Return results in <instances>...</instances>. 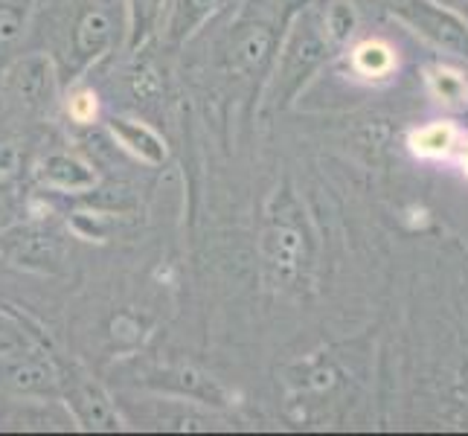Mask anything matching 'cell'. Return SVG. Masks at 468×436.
Wrapping results in <instances>:
<instances>
[{
	"instance_id": "cell-18",
	"label": "cell",
	"mask_w": 468,
	"mask_h": 436,
	"mask_svg": "<svg viewBox=\"0 0 468 436\" xmlns=\"http://www.w3.org/2000/svg\"><path fill=\"white\" fill-rule=\"evenodd\" d=\"M355 27V15L346 4H335L326 15V29L335 41H344Z\"/></svg>"
},
{
	"instance_id": "cell-6",
	"label": "cell",
	"mask_w": 468,
	"mask_h": 436,
	"mask_svg": "<svg viewBox=\"0 0 468 436\" xmlns=\"http://www.w3.org/2000/svg\"><path fill=\"white\" fill-rule=\"evenodd\" d=\"M114 44V18L105 6H88L73 27V56L79 68L100 61Z\"/></svg>"
},
{
	"instance_id": "cell-16",
	"label": "cell",
	"mask_w": 468,
	"mask_h": 436,
	"mask_svg": "<svg viewBox=\"0 0 468 436\" xmlns=\"http://www.w3.org/2000/svg\"><path fill=\"white\" fill-rule=\"evenodd\" d=\"M41 337L27 326V320L15 312L0 309V355H15V352H29L38 349Z\"/></svg>"
},
{
	"instance_id": "cell-5",
	"label": "cell",
	"mask_w": 468,
	"mask_h": 436,
	"mask_svg": "<svg viewBox=\"0 0 468 436\" xmlns=\"http://www.w3.org/2000/svg\"><path fill=\"white\" fill-rule=\"evenodd\" d=\"M68 408L73 410L76 422L88 431H122L125 422L111 405V399L93 381H73L68 390Z\"/></svg>"
},
{
	"instance_id": "cell-8",
	"label": "cell",
	"mask_w": 468,
	"mask_h": 436,
	"mask_svg": "<svg viewBox=\"0 0 468 436\" xmlns=\"http://www.w3.org/2000/svg\"><path fill=\"white\" fill-rule=\"evenodd\" d=\"M108 134L114 137V143L122 152L137 157L146 166H164L169 157V145L160 137L152 125L132 120V117H114L108 122Z\"/></svg>"
},
{
	"instance_id": "cell-14",
	"label": "cell",
	"mask_w": 468,
	"mask_h": 436,
	"mask_svg": "<svg viewBox=\"0 0 468 436\" xmlns=\"http://www.w3.org/2000/svg\"><path fill=\"white\" fill-rule=\"evenodd\" d=\"M300 233L288 224L273 221L265 230V256L280 273H292L300 262Z\"/></svg>"
},
{
	"instance_id": "cell-12",
	"label": "cell",
	"mask_w": 468,
	"mask_h": 436,
	"mask_svg": "<svg viewBox=\"0 0 468 436\" xmlns=\"http://www.w3.org/2000/svg\"><path fill=\"white\" fill-rule=\"evenodd\" d=\"M166 0H125V15H128V50L137 53L143 50L164 24Z\"/></svg>"
},
{
	"instance_id": "cell-11",
	"label": "cell",
	"mask_w": 468,
	"mask_h": 436,
	"mask_svg": "<svg viewBox=\"0 0 468 436\" xmlns=\"http://www.w3.org/2000/svg\"><path fill=\"white\" fill-rule=\"evenodd\" d=\"M460 140H463V134H460L457 122L433 120L422 128H416V132H410L408 145H410V152L422 160H448L457 152Z\"/></svg>"
},
{
	"instance_id": "cell-19",
	"label": "cell",
	"mask_w": 468,
	"mask_h": 436,
	"mask_svg": "<svg viewBox=\"0 0 468 436\" xmlns=\"http://www.w3.org/2000/svg\"><path fill=\"white\" fill-rule=\"evenodd\" d=\"M21 12L12 6H0V44H9L21 36Z\"/></svg>"
},
{
	"instance_id": "cell-1",
	"label": "cell",
	"mask_w": 468,
	"mask_h": 436,
	"mask_svg": "<svg viewBox=\"0 0 468 436\" xmlns=\"http://www.w3.org/2000/svg\"><path fill=\"white\" fill-rule=\"evenodd\" d=\"M326 47L317 38V32L309 27H294L288 32L285 44L280 47L277 58V79H273V100H292L309 73L320 64Z\"/></svg>"
},
{
	"instance_id": "cell-17",
	"label": "cell",
	"mask_w": 468,
	"mask_h": 436,
	"mask_svg": "<svg viewBox=\"0 0 468 436\" xmlns=\"http://www.w3.org/2000/svg\"><path fill=\"white\" fill-rule=\"evenodd\" d=\"M68 111L76 122H93L96 114H100V102H96V93L88 88H79L76 93H70Z\"/></svg>"
},
{
	"instance_id": "cell-3",
	"label": "cell",
	"mask_w": 468,
	"mask_h": 436,
	"mask_svg": "<svg viewBox=\"0 0 468 436\" xmlns=\"http://www.w3.org/2000/svg\"><path fill=\"white\" fill-rule=\"evenodd\" d=\"M0 390L18 396H56L61 390V376L36 349L0 355Z\"/></svg>"
},
{
	"instance_id": "cell-13",
	"label": "cell",
	"mask_w": 468,
	"mask_h": 436,
	"mask_svg": "<svg viewBox=\"0 0 468 436\" xmlns=\"http://www.w3.org/2000/svg\"><path fill=\"white\" fill-rule=\"evenodd\" d=\"M352 70L361 79H369V82H381V79H390L399 68V56L387 41L381 38H369L361 41L349 56Z\"/></svg>"
},
{
	"instance_id": "cell-7",
	"label": "cell",
	"mask_w": 468,
	"mask_h": 436,
	"mask_svg": "<svg viewBox=\"0 0 468 436\" xmlns=\"http://www.w3.org/2000/svg\"><path fill=\"white\" fill-rule=\"evenodd\" d=\"M271 53H273V32L265 24L236 27L228 44V68L239 76L262 73Z\"/></svg>"
},
{
	"instance_id": "cell-2",
	"label": "cell",
	"mask_w": 468,
	"mask_h": 436,
	"mask_svg": "<svg viewBox=\"0 0 468 436\" xmlns=\"http://www.w3.org/2000/svg\"><path fill=\"white\" fill-rule=\"evenodd\" d=\"M6 90L12 100H18L24 111L29 114H44L53 108L58 79H56V64L50 56L32 53L24 56L6 70Z\"/></svg>"
},
{
	"instance_id": "cell-20",
	"label": "cell",
	"mask_w": 468,
	"mask_h": 436,
	"mask_svg": "<svg viewBox=\"0 0 468 436\" xmlns=\"http://www.w3.org/2000/svg\"><path fill=\"white\" fill-rule=\"evenodd\" d=\"M460 169H463V175L468 177V140H460Z\"/></svg>"
},
{
	"instance_id": "cell-4",
	"label": "cell",
	"mask_w": 468,
	"mask_h": 436,
	"mask_svg": "<svg viewBox=\"0 0 468 436\" xmlns=\"http://www.w3.org/2000/svg\"><path fill=\"white\" fill-rule=\"evenodd\" d=\"M149 384L157 387V390L175 393L177 399H192L207 408L230 405L228 390H224L209 373H204V369L192 367V364H169L164 369H154L149 376Z\"/></svg>"
},
{
	"instance_id": "cell-15",
	"label": "cell",
	"mask_w": 468,
	"mask_h": 436,
	"mask_svg": "<svg viewBox=\"0 0 468 436\" xmlns=\"http://www.w3.org/2000/svg\"><path fill=\"white\" fill-rule=\"evenodd\" d=\"M428 90L442 105L468 102V79L454 68H442V64L428 70Z\"/></svg>"
},
{
	"instance_id": "cell-10",
	"label": "cell",
	"mask_w": 468,
	"mask_h": 436,
	"mask_svg": "<svg viewBox=\"0 0 468 436\" xmlns=\"http://www.w3.org/2000/svg\"><path fill=\"white\" fill-rule=\"evenodd\" d=\"M38 177L47 186L61 189V192H90L96 186L93 166L85 164L82 157L68 154V152L47 154L38 169Z\"/></svg>"
},
{
	"instance_id": "cell-9",
	"label": "cell",
	"mask_w": 468,
	"mask_h": 436,
	"mask_svg": "<svg viewBox=\"0 0 468 436\" xmlns=\"http://www.w3.org/2000/svg\"><path fill=\"white\" fill-rule=\"evenodd\" d=\"M216 9L218 0H166L160 36L169 47H181L209 21V15Z\"/></svg>"
}]
</instances>
